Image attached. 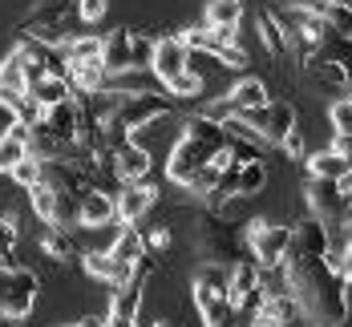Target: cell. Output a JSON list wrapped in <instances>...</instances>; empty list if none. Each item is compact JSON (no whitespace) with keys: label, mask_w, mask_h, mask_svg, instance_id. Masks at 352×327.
Masks as SVG:
<instances>
[{"label":"cell","mask_w":352,"mask_h":327,"mask_svg":"<svg viewBox=\"0 0 352 327\" xmlns=\"http://www.w3.org/2000/svg\"><path fill=\"white\" fill-rule=\"evenodd\" d=\"M102 40H106L102 65H106L109 77H118V73H130V69H150V57H154V40L158 36H150L146 29L122 25V29L106 33Z\"/></svg>","instance_id":"cell-4"},{"label":"cell","mask_w":352,"mask_h":327,"mask_svg":"<svg viewBox=\"0 0 352 327\" xmlns=\"http://www.w3.org/2000/svg\"><path fill=\"white\" fill-rule=\"evenodd\" d=\"M203 89H207V77H199L195 69H186V73H178L175 81H166V93L178 97V101H190V97H199Z\"/></svg>","instance_id":"cell-32"},{"label":"cell","mask_w":352,"mask_h":327,"mask_svg":"<svg viewBox=\"0 0 352 327\" xmlns=\"http://www.w3.org/2000/svg\"><path fill=\"white\" fill-rule=\"evenodd\" d=\"M328 125H332V138H349L352 134V93L332 97V106H328Z\"/></svg>","instance_id":"cell-31"},{"label":"cell","mask_w":352,"mask_h":327,"mask_svg":"<svg viewBox=\"0 0 352 327\" xmlns=\"http://www.w3.org/2000/svg\"><path fill=\"white\" fill-rule=\"evenodd\" d=\"M85 271H89L94 279H102L106 287H118V283H126V279L134 275V267H122L109 251H85Z\"/></svg>","instance_id":"cell-24"},{"label":"cell","mask_w":352,"mask_h":327,"mask_svg":"<svg viewBox=\"0 0 352 327\" xmlns=\"http://www.w3.org/2000/svg\"><path fill=\"white\" fill-rule=\"evenodd\" d=\"M175 106H178V97H170L166 89H154V93H122V101H118V109H113V117H109V125H106V138L113 145L126 142V138H138L142 130L158 125Z\"/></svg>","instance_id":"cell-3"},{"label":"cell","mask_w":352,"mask_h":327,"mask_svg":"<svg viewBox=\"0 0 352 327\" xmlns=\"http://www.w3.org/2000/svg\"><path fill=\"white\" fill-rule=\"evenodd\" d=\"M287 279H292V295L300 303V315L312 327H340L349 319L352 279L344 275L336 251L328 258H312V263H287Z\"/></svg>","instance_id":"cell-1"},{"label":"cell","mask_w":352,"mask_h":327,"mask_svg":"<svg viewBox=\"0 0 352 327\" xmlns=\"http://www.w3.org/2000/svg\"><path fill=\"white\" fill-rule=\"evenodd\" d=\"M235 117H243L247 125L263 138L267 145H280L296 125H300V113H296V106L292 101H283V97H272L267 106L259 109H243V113H235Z\"/></svg>","instance_id":"cell-8"},{"label":"cell","mask_w":352,"mask_h":327,"mask_svg":"<svg viewBox=\"0 0 352 327\" xmlns=\"http://www.w3.org/2000/svg\"><path fill=\"white\" fill-rule=\"evenodd\" d=\"M109 254H113L122 267H138L142 258L150 254V239L142 234L138 226H122L118 239H113V247H109Z\"/></svg>","instance_id":"cell-21"},{"label":"cell","mask_w":352,"mask_h":327,"mask_svg":"<svg viewBox=\"0 0 352 327\" xmlns=\"http://www.w3.org/2000/svg\"><path fill=\"white\" fill-rule=\"evenodd\" d=\"M263 186H267V166L263 162H239V194L243 198H255V194H263Z\"/></svg>","instance_id":"cell-30"},{"label":"cell","mask_w":352,"mask_h":327,"mask_svg":"<svg viewBox=\"0 0 352 327\" xmlns=\"http://www.w3.org/2000/svg\"><path fill=\"white\" fill-rule=\"evenodd\" d=\"M73 16H77V0H36L21 25V36H33L45 45H65Z\"/></svg>","instance_id":"cell-5"},{"label":"cell","mask_w":352,"mask_h":327,"mask_svg":"<svg viewBox=\"0 0 352 327\" xmlns=\"http://www.w3.org/2000/svg\"><path fill=\"white\" fill-rule=\"evenodd\" d=\"M308 210L316 218H324L332 230H344V222H349V198H344L340 182H328V178L308 182Z\"/></svg>","instance_id":"cell-11"},{"label":"cell","mask_w":352,"mask_h":327,"mask_svg":"<svg viewBox=\"0 0 352 327\" xmlns=\"http://www.w3.org/2000/svg\"><path fill=\"white\" fill-rule=\"evenodd\" d=\"M349 93H352V89H349Z\"/></svg>","instance_id":"cell-42"},{"label":"cell","mask_w":352,"mask_h":327,"mask_svg":"<svg viewBox=\"0 0 352 327\" xmlns=\"http://www.w3.org/2000/svg\"><path fill=\"white\" fill-rule=\"evenodd\" d=\"M146 327H170V324L166 319H154V324H146Z\"/></svg>","instance_id":"cell-40"},{"label":"cell","mask_w":352,"mask_h":327,"mask_svg":"<svg viewBox=\"0 0 352 327\" xmlns=\"http://www.w3.org/2000/svg\"><path fill=\"white\" fill-rule=\"evenodd\" d=\"M247 324H251V327H287V319H283L280 311H276V307L263 299V303L251 311V319H247Z\"/></svg>","instance_id":"cell-34"},{"label":"cell","mask_w":352,"mask_h":327,"mask_svg":"<svg viewBox=\"0 0 352 327\" xmlns=\"http://www.w3.org/2000/svg\"><path fill=\"white\" fill-rule=\"evenodd\" d=\"M102 49H106V40H102V36H69V40L61 45V53H65V65L102 61Z\"/></svg>","instance_id":"cell-29"},{"label":"cell","mask_w":352,"mask_h":327,"mask_svg":"<svg viewBox=\"0 0 352 327\" xmlns=\"http://www.w3.org/2000/svg\"><path fill=\"white\" fill-rule=\"evenodd\" d=\"M332 226L324 222V218L308 215L300 218L296 226H292V247H287V258L283 263H312V258H328L332 254Z\"/></svg>","instance_id":"cell-9"},{"label":"cell","mask_w":352,"mask_h":327,"mask_svg":"<svg viewBox=\"0 0 352 327\" xmlns=\"http://www.w3.org/2000/svg\"><path fill=\"white\" fill-rule=\"evenodd\" d=\"M8 178L16 182V186H21V190H29V186H36V182L45 178V162H41V158H36V154H29V158H25V162H16V166H12V170H8Z\"/></svg>","instance_id":"cell-33"},{"label":"cell","mask_w":352,"mask_h":327,"mask_svg":"<svg viewBox=\"0 0 352 327\" xmlns=\"http://www.w3.org/2000/svg\"><path fill=\"white\" fill-rule=\"evenodd\" d=\"M227 295L239 311H255L263 303V267L255 263V254L247 251L243 258L231 263V283H227Z\"/></svg>","instance_id":"cell-10"},{"label":"cell","mask_w":352,"mask_h":327,"mask_svg":"<svg viewBox=\"0 0 352 327\" xmlns=\"http://www.w3.org/2000/svg\"><path fill=\"white\" fill-rule=\"evenodd\" d=\"M340 267H344V275L352 279V226H344V247H340Z\"/></svg>","instance_id":"cell-38"},{"label":"cell","mask_w":352,"mask_h":327,"mask_svg":"<svg viewBox=\"0 0 352 327\" xmlns=\"http://www.w3.org/2000/svg\"><path fill=\"white\" fill-rule=\"evenodd\" d=\"M154 170V158H150V145H142L138 138H126V142L113 145V178L122 182H146Z\"/></svg>","instance_id":"cell-12"},{"label":"cell","mask_w":352,"mask_h":327,"mask_svg":"<svg viewBox=\"0 0 352 327\" xmlns=\"http://www.w3.org/2000/svg\"><path fill=\"white\" fill-rule=\"evenodd\" d=\"M243 21V0H207L203 8V25L211 29H239Z\"/></svg>","instance_id":"cell-28"},{"label":"cell","mask_w":352,"mask_h":327,"mask_svg":"<svg viewBox=\"0 0 352 327\" xmlns=\"http://www.w3.org/2000/svg\"><path fill=\"white\" fill-rule=\"evenodd\" d=\"M227 283H231V267L207 263V267L195 275V303H199V311L211 307V303H219V299H231V295H227Z\"/></svg>","instance_id":"cell-18"},{"label":"cell","mask_w":352,"mask_h":327,"mask_svg":"<svg viewBox=\"0 0 352 327\" xmlns=\"http://www.w3.org/2000/svg\"><path fill=\"white\" fill-rule=\"evenodd\" d=\"M29 93H33L29 73H25V65H21L16 53H8V57L0 61V109H12L21 97H29Z\"/></svg>","instance_id":"cell-16"},{"label":"cell","mask_w":352,"mask_h":327,"mask_svg":"<svg viewBox=\"0 0 352 327\" xmlns=\"http://www.w3.org/2000/svg\"><path fill=\"white\" fill-rule=\"evenodd\" d=\"M36 295H41L36 271L16 267V263H0V315L4 319H25L36 307Z\"/></svg>","instance_id":"cell-6"},{"label":"cell","mask_w":352,"mask_h":327,"mask_svg":"<svg viewBox=\"0 0 352 327\" xmlns=\"http://www.w3.org/2000/svg\"><path fill=\"white\" fill-rule=\"evenodd\" d=\"M16 247V222H8V218H0V258H8Z\"/></svg>","instance_id":"cell-37"},{"label":"cell","mask_w":352,"mask_h":327,"mask_svg":"<svg viewBox=\"0 0 352 327\" xmlns=\"http://www.w3.org/2000/svg\"><path fill=\"white\" fill-rule=\"evenodd\" d=\"M223 97H227L231 113H243V109L267 106V101H272V89H267V81H259V77H239Z\"/></svg>","instance_id":"cell-19"},{"label":"cell","mask_w":352,"mask_h":327,"mask_svg":"<svg viewBox=\"0 0 352 327\" xmlns=\"http://www.w3.org/2000/svg\"><path fill=\"white\" fill-rule=\"evenodd\" d=\"M219 154H227V125L214 121V117H207V113H195V117H186L178 142L170 145V154H166V178L175 182L178 190H186L190 178H195L207 162H214Z\"/></svg>","instance_id":"cell-2"},{"label":"cell","mask_w":352,"mask_h":327,"mask_svg":"<svg viewBox=\"0 0 352 327\" xmlns=\"http://www.w3.org/2000/svg\"><path fill=\"white\" fill-rule=\"evenodd\" d=\"M255 36H259L263 53H267L272 61L292 57V40H287V33H283L280 16H276V8H259V12H255Z\"/></svg>","instance_id":"cell-17"},{"label":"cell","mask_w":352,"mask_h":327,"mask_svg":"<svg viewBox=\"0 0 352 327\" xmlns=\"http://www.w3.org/2000/svg\"><path fill=\"white\" fill-rule=\"evenodd\" d=\"M41 251L49 254V258H57V263L73 258V254H77L73 226H53V222H45V226H41Z\"/></svg>","instance_id":"cell-25"},{"label":"cell","mask_w":352,"mask_h":327,"mask_svg":"<svg viewBox=\"0 0 352 327\" xmlns=\"http://www.w3.org/2000/svg\"><path fill=\"white\" fill-rule=\"evenodd\" d=\"M247 251L255 254L259 267H280L292 247V226L267 222V218H247Z\"/></svg>","instance_id":"cell-7"},{"label":"cell","mask_w":352,"mask_h":327,"mask_svg":"<svg viewBox=\"0 0 352 327\" xmlns=\"http://www.w3.org/2000/svg\"><path fill=\"white\" fill-rule=\"evenodd\" d=\"M106 12H109V0H77V16L85 25H98Z\"/></svg>","instance_id":"cell-35"},{"label":"cell","mask_w":352,"mask_h":327,"mask_svg":"<svg viewBox=\"0 0 352 327\" xmlns=\"http://www.w3.org/2000/svg\"><path fill=\"white\" fill-rule=\"evenodd\" d=\"M33 97L41 101V109H53V106H61V101H69L73 97L69 77H65V73H45L33 85Z\"/></svg>","instance_id":"cell-26"},{"label":"cell","mask_w":352,"mask_h":327,"mask_svg":"<svg viewBox=\"0 0 352 327\" xmlns=\"http://www.w3.org/2000/svg\"><path fill=\"white\" fill-rule=\"evenodd\" d=\"M65 77H69V85L77 89V97H89V93H102L109 85V73L102 61H81V65H69L65 69Z\"/></svg>","instance_id":"cell-23"},{"label":"cell","mask_w":352,"mask_h":327,"mask_svg":"<svg viewBox=\"0 0 352 327\" xmlns=\"http://www.w3.org/2000/svg\"><path fill=\"white\" fill-rule=\"evenodd\" d=\"M154 198H158V190H154L150 182H126V186L118 190V222L138 226L142 218L150 215Z\"/></svg>","instance_id":"cell-14"},{"label":"cell","mask_w":352,"mask_h":327,"mask_svg":"<svg viewBox=\"0 0 352 327\" xmlns=\"http://www.w3.org/2000/svg\"><path fill=\"white\" fill-rule=\"evenodd\" d=\"M109 89H118V93H154V89H166V85L154 69H130L109 77Z\"/></svg>","instance_id":"cell-27"},{"label":"cell","mask_w":352,"mask_h":327,"mask_svg":"<svg viewBox=\"0 0 352 327\" xmlns=\"http://www.w3.org/2000/svg\"><path fill=\"white\" fill-rule=\"evenodd\" d=\"M304 162H308V174H312V178H328V182H340L344 174H349V166H352L336 145H324V149H316V154H308Z\"/></svg>","instance_id":"cell-22"},{"label":"cell","mask_w":352,"mask_h":327,"mask_svg":"<svg viewBox=\"0 0 352 327\" xmlns=\"http://www.w3.org/2000/svg\"><path fill=\"white\" fill-rule=\"evenodd\" d=\"M150 69L166 81H175L178 73L190 69V49L182 45V36H158L154 40V57H150Z\"/></svg>","instance_id":"cell-13"},{"label":"cell","mask_w":352,"mask_h":327,"mask_svg":"<svg viewBox=\"0 0 352 327\" xmlns=\"http://www.w3.org/2000/svg\"><path fill=\"white\" fill-rule=\"evenodd\" d=\"M81 121H85V113H81V101H61V106L45 109V125L61 138V142H77V134H81Z\"/></svg>","instance_id":"cell-20"},{"label":"cell","mask_w":352,"mask_h":327,"mask_svg":"<svg viewBox=\"0 0 352 327\" xmlns=\"http://www.w3.org/2000/svg\"><path fill=\"white\" fill-rule=\"evenodd\" d=\"M0 138H4V130H0Z\"/></svg>","instance_id":"cell-41"},{"label":"cell","mask_w":352,"mask_h":327,"mask_svg":"<svg viewBox=\"0 0 352 327\" xmlns=\"http://www.w3.org/2000/svg\"><path fill=\"white\" fill-rule=\"evenodd\" d=\"M69 327H106V319H102V315H85V319H77V324H69Z\"/></svg>","instance_id":"cell-39"},{"label":"cell","mask_w":352,"mask_h":327,"mask_svg":"<svg viewBox=\"0 0 352 327\" xmlns=\"http://www.w3.org/2000/svg\"><path fill=\"white\" fill-rule=\"evenodd\" d=\"M113 218H118V194H109L102 186H94L81 198V206H77V226H85V230H98V226H106Z\"/></svg>","instance_id":"cell-15"},{"label":"cell","mask_w":352,"mask_h":327,"mask_svg":"<svg viewBox=\"0 0 352 327\" xmlns=\"http://www.w3.org/2000/svg\"><path fill=\"white\" fill-rule=\"evenodd\" d=\"M280 149L287 154V158H292V162H300V158L308 154V142H304V130L296 125V130H292V134H287V138L280 142Z\"/></svg>","instance_id":"cell-36"}]
</instances>
